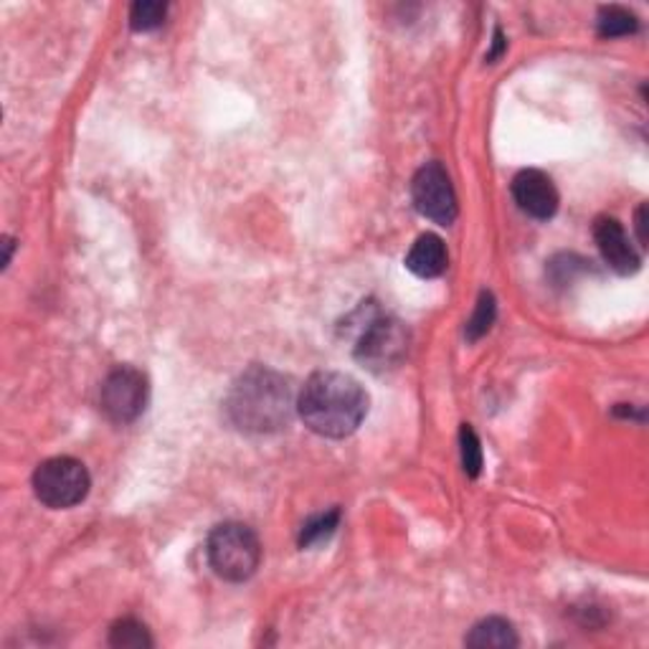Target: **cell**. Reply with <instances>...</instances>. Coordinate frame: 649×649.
<instances>
[{
    "mask_svg": "<svg viewBox=\"0 0 649 649\" xmlns=\"http://www.w3.org/2000/svg\"><path fill=\"white\" fill-rule=\"evenodd\" d=\"M226 416L244 434H274L287 429L297 409L295 391L282 373L251 365L234 380L224 401Z\"/></svg>",
    "mask_w": 649,
    "mask_h": 649,
    "instance_id": "cell-1",
    "label": "cell"
},
{
    "mask_svg": "<svg viewBox=\"0 0 649 649\" xmlns=\"http://www.w3.org/2000/svg\"><path fill=\"white\" fill-rule=\"evenodd\" d=\"M297 411L310 432L327 439H346L369 414V394L348 373L320 371L297 396Z\"/></svg>",
    "mask_w": 649,
    "mask_h": 649,
    "instance_id": "cell-2",
    "label": "cell"
},
{
    "mask_svg": "<svg viewBox=\"0 0 649 649\" xmlns=\"http://www.w3.org/2000/svg\"><path fill=\"white\" fill-rule=\"evenodd\" d=\"M205 556L219 578L241 584L257 574L259 563H262V544L249 525L224 523L211 531Z\"/></svg>",
    "mask_w": 649,
    "mask_h": 649,
    "instance_id": "cell-3",
    "label": "cell"
},
{
    "mask_svg": "<svg viewBox=\"0 0 649 649\" xmlns=\"http://www.w3.org/2000/svg\"><path fill=\"white\" fill-rule=\"evenodd\" d=\"M91 487L89 472L74 457H53L36 467L34 492L41 506L51 510H68L87 500Z\"/></svg>",
    "mask_w": 649,
    "mask_h": 649,
    "instance_id": "cell-4",
    "label": "cell"
},
{
    "mask_svg": "<svg viewBox=\"0 0 649 649\" xmlns=\"http://www.w3.org/2000/svg\"><path fill=\"white\" fill-rule=\"evenodd\" d=\"M365 315V304H363ZM409 350V330L396 317H388L384 312L371 310L365 315L361 333L355 340V358L371 371H386L401 363V358Z\"/></svg>",
    "mask_w": 649,
    "mask_h": 649,
    "instance_id": "cell-5",
    "label": "cell"
},
{
    "mask_svg": "<svg viewBox=\"0 0 649 649\" xmlns=\"http://www.w3.org/2000/svg\"><path fill=\"white\" fill-rule=\"evenodd\" d=\"M148 407V378L133 365H120L104 378L99 391V409L112 424H133Z\"/></svg>",
    "mask_w": 649,
    "mask_h": 649,
    "instance_id": "cell-6",
    "label": "cell"
},
{
    "mask_svg": "<svg viewBox=\"0 0 649 649\" xmlns=\"http://www.w3.org/2000/svg\"><path fill=\"white\" fill-rule=\"evenodd\" d=\"M411 198H414L416 211L439 226L454 224L457 213H460L454 186L441 163H426L419 167L414 180H411Z\"/></svg>",
    "mask_w": 649,
    "mask_h": 649,
    "instance_id": "cell-7",
    "label": "cell"
},
{
    "mask_svg": "<svg viewBox=\"0 0 649 649\" xmlns=\"http://www.w3.org/2000/svg\"><path fill=\"white\" fill-rule=\"evenodd\" d=\"M513 198L521 205V211L538 221L553 219L556 211H559V190H556L553 180L544 171H536V167H528V171L515 175Z\"/></svg>",
    "mask_w": 649,
    "mask_h": 649,
    "instance_id": "cell-8",
    "label": "cell"
},
{
    "mask_svg": "<svg viewBox=\"0 0 649 649\" xmlns=\"http://www.w3.org/2000/svg\"><path fill=\"white\" fill-rule=\"evenodd\" d=\"M594 239H597L601 259H604L609 270L622 274V277L639 272L642 259H639L637 249L629 244V236L622 228L620 221L612 216L597 219V224H594Z\"/></svg>",
    "mask_w": 649,
    "mask_h": 649,
    "instance_id": "cell-9",
    "label": "cell"
},
{
    "mask_svg": "<svg viewBox=\"0 0 649 649\" xmlns=\"http://www.w3.org/2000/svg\"><path fill=\"white\" fill-rule=\"evenodd\" d=\"M449 264L447 247L437 234H422L407 254V270L422 279L441 277Z\"/></svg>",
    "mask_w": 649,
    "mask_h": 649,
    "instance_id": "cell-10",
    "label": "cell"
},
{
    "mask_svg": "<svg viewBox=\"0 0 649 649\" xmlns=\"http://www.w3.org/2000/svg\"><path fill=\"white\" fill-rule=\"evenodd\" d=\"M464 645L475 649H513L517 647V632L502 616H487V620L477 622L470 629V635L464 637Z\"/></svg>",
    "mask_w": 649,
    "mask_h": 649,
    "instance_id": "cell-11",
    "label": "cell"
},
{
    "mask_svg": "<svg viewBox=\"0 0 649 649\" xmlns=\"http://www.w3.org/2000/svg\"><path fill=\"white\" fill-rule=\"evenodd\" d=\"M639 28L637 15L627 11V8L620 5H609L601 8L599 18H597V30L601 38H620V36H629Z\"/></svg>",
    "mask_w": 649,
    "mask_h": 649,
    "instance_id": "cell-12",
    "label": "cell"
},
{
    "mask_svg": "<svg viewBox=\"0 0 649 649\" xmlns=\"http://www.w3.org/2000/svg\"><path fill=\"white\" fill-rule=\"evenodd\" d=\"M110 645L117 649H148L152 647V639L145 624L135 620H120L110 629Z\"/></svg>",
    "mask_w": 649,
    "mask_h": 649,
    "instance_id": "cell-13",
    "label": "cell"
},
{
    "mask_svg": "<svg viewBox=\"0 0 649 649\" xmlns=\"http://www.w3.org/2000/svg\"><path fill=\"white\" fill-rule=\"evenodd\" d=\"M167 15V5L160 3V0H140L129 8V26L137 34H148V30H155L163 26Z\"/></svg>",
    "mask_w": 649,
    "mask_h": 649,
    "instance_id": "cell-14",
    "label": "cell"
},
{
    "mask_svg": "<svg viewBox=\"0 0 649 649\" xmlns=\"http://www.w3.org/2000/svg\"><path fill=\"white\" fill-rule=\"evenodd\" d=\"M338 525H340V510H330V513L310 517V521L302 525L300 546L302 548L320 546V544H323V540H327V538L333 536L335 531H338Z\"/></svg>",
    "mask_w": 649,
    "mask_h": 649,
    "instance_id": "cell-15",
    "label": "cell"
},
{
    "mask_svg": "<svg viewBox=\"0 0 649 649\" xmlns=\"http://www.w3.org/2000/svg\"><path fill=\"white\" fill-rule=\"evenodd\" d=\"M495 315H498V304H495V297L490 292H483L479 295L477 300V308L475 312H472L470 323H467V330H464V335H467V340H479L483 335L490 333V327L495 323Z\"/></svg>",
    "mask_w": 649,
    "mask_h": 649,
    "instance_id": "cell-16",
    "label": "cell"
},
{
    "mask_svg": "<svg viewBox=\"0 0 649 649\" xmlns=\"http://www.w3.org/2000/svg\"><path fill=\"white\" fill-rule=\"evenodd\" d=\"M460 445H462V467L467 477H479L483 472V445H479V437L472 429L470 424L462 426L460 432Z\"/></svg>",
    "mask_w": 649,
    "mask_h": 649,
    "instance_id": "cell-17",
    "label": "cell"
},
{
    "mask_svg": "<svg viewBox=\"0 0 649 649\" xmlns=\"http://www.w3.org/2000/svg\"><path fill=\"white\" fill-rule=\"evenodd\" d=\"M635 226H637V236H639V244L647 247V205L642 203L637 209V219H635Z\"/></svg>",
    "mask_w": 649,
    "mask_h": 649,
    "instance_id": "cell-18",
    "label": "cell"
},
{
    "mask_svg": "<svg viewBox=\"0 0 649 649\" xmlns=\"http://www.w3.org/2000/svg\"><path fill=\"white\" fill-rule=\"evenodd\" d=\"M502 51H506V38H502L500 30H495V43H492V51L487 53V61H495Z\"/></svg>",
    "mask_w": 649,
    "mask_h": 649,
    "instance_id": "cell-19",
    "label": "cell"
}]
</instances>
